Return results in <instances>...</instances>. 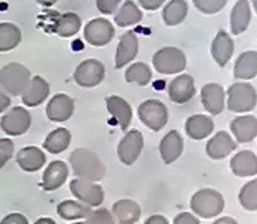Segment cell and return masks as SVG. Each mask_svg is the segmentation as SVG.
Returning a JSON list of instances; mask_svg holds the SVG:
<instances>
[{"instance_id": "cell-1", "label": "cell", "mask_w": 257, "mask_h": 224, "mask_svg": "<svg viewBox=\"0 0 257 224\" xmlns=\"http://www.w3.org/2000/svg\"><path fill=\"white\" fill-rule=\"evenodd\" d=\"M69 164L75 178L98 182L105 176V166L101 163L98 155L86 148L75 149L69 157Z\"/></svg>"}, {"instance_id": "cell-2", "label": "cell", "mask_w": 257, "mask_h": 224, "mask_svg": "<svg viewBox=\"0 0 257 224\" xmlns=\"http://www.w3.org/2000/svg\"><path fill=\"white\" fill-rule=\"evenodd\" d=\"M190 206L197 217L214 218L224 211V197L220 191L212 188H202L193 194Z\"/></svg>"}, {"instance_id": "cell-3", "label": "cell", "mask_w": 257, "mask_h": 224, "mask_svg": "<svg viewBox=\"0 0 257 224\" xmlns=\"http://www.w3.org/2000/svg\"><path fill=\"white\" fill-rule=\"evenodd\" d=\"M227 108L235 113H247L256 108L257 92L250 83H235L227 92Z\"/></svg>"}, {"instance_id": "cell-4", "label": "cell", "mask_w": 257, "mask_h": 224, "mask_svg": "<svg viewBox=\"0 0 257 224\" xmlns=\"http://www.w3.org/2000/svg\"><path fill=\"white\" fill-rule=\"evenodd\" d=\"M29 80L30 71L21 63H8L0 69V87L9 95H21Z\"/></svg>"}, {"instance_id": "cell-5", "label": "cell", "mask_w": 257, "mask_h": 224, "mask_svg": "<svg viewBox=\"0 0 257 224\" xmlns=\"http://www.w3.org/2000/svg\"><path fill=\"white\" fill-rule=\"evenodd\" d=\"M152 63L160 74H179L187 68V56L181 48L164 47L154 54Z\"/></svg>"}, {"instance_id": "cell-6", "label": "cell", "mask_w": 257, "mask_h": 224, "mask_svg": "<svg viewBox=\"0 0 257 224\" xmlns=\"http://www.w3.org/2000/svg\"><path fill=\"white\" fill-rule=\"evenodd\" d=\"M139 118L145 127L152 131H161L169 121L167 107L158 99L143 101L139 107Z\"/></svg>"}, {"instance_id": "cell-7", "label": "cell", "mask_w": 257, "mask_h": 224, "mask_svg": "<svg viewBox=\"0 0 257 224\" xmlns=\"http://www.w3.org/2000/svg\"><path fill=\"white\" fill-rule=\"evenodd\" d=\"M105 77V66L98 59L83 60L74 71V80L81 87H95L101 84Z\"/></svg>"}, {"instance_id": "cell-8", "label": "cell", "mask_w": 257, "mask_h": 224, "mask_svg": "<svg viewBox=\"0 0 257 224\" xmlns=\"http://www.w3.org/2000/svg\"><path fill=\"white\" fill-rule=\"evenodd\" d=\"M32 125V115L24 107L9 108L0 119V128L8 136H23Z\"/></svg>"}, {"instance_id": "cell-9", "label": "cell", "mask_w": 257, "mask_h": 224, "mask_svg": "<svg viewBox=\"0 0 257 224\" xmlns=\"http://www.w3.org/2000/svg\"><path fill=\"white\" fill-rule=\"evenodd\" d=\"M83 35L89 45L104 47L111 42L114 36V27L107 18H93L84 26Z\"/></svg>"}, {"instance_id": "cell-10", "label": "cell", "mask_w": 257, "mask_h": 224, "mask_svg": "<svg viewBox=\"0 0 257 224\" xmlns=\"http://www.w3.org/2000/svg\"><path fill=\"white\" fill-rule=\"evenodd\" d=\"M69 190H71L72 196L78 202H81L84 205H89L90 208L92 206H99L104 202V190L96 182L75 178L74 181H71Z\"/></svg>"}, {"instance_id": "cell-11", "label": "cell", "mask_w": 257, "mask_h": 224, "mask_svg": "<svg viewBox=\"0 0 257 224\" xmlns=\"http://www.w3.org/2000/svg\"><path fill=\"white\" fill-rule=\"evenodd\" d=\"M143 136L139 130L128 131L117 145V157L122 164L133 166L143 151Z\"/></svg>"}, {"instance_id": "cell-12", "label": "cell", "mask_w": 257, "mask_h": 224, "mask_svg": "<svg viewBox=\"0 0 257 224\" xmlns=\"http://www.w3.org/2000/svg\"><path fill=\"white\" fill-rule=\"evenodd\" d=\"M50 95V84L45 78L36 75L30 77L27 86L21 92V101L26 107H38L41 105Z\"/></svg>"}, {"instance_id": "cell-13", "label": "cell", "mask_w": 257, "mask_h": 224, "mask_svg": "<svg viewBox=\"0 0 257 224\" xmlns=\"http://www.w3.org/2000/svg\"><path fill=\"white\" fill-rule=\"evenodd\" d=\"M74 108H75V102L69 95L57 93L48 101L45 115L51 122H65L71 119V116L74 115Z\"/></svg>"}, {"instance_id": "cell-14", "label": "cell", "mask_w": 257, "mask_h": 224, "mask_svg": "<svg viewBox=\"0 0 257 224\" xmlns=\"http://www.w3.org/2000/svg\"><path fill=\"white\" fill-rule=\"evenodd\" d=\"M169 98L176 104H185L196 95L194 78L188 74H181L169 83Z\"/></svg>"}, {"instance_id": "cell-15", "label": "cell", "mask_w": 257, "mask_h": 224, "mask_svg": "<svg viewBox=\"0 0 257 224\" xmlns=\"http://www.w3.org/2000/svg\"><path fill=\"white\" fill-rule=\"evenodd\" d=\"M200 98H202V104H203L205 110L209 115L217 116V115H220L224 110L226 92H224L221 84H218V83H208V84H205L202 87Z\"/></svg>"}, {"instance_id": "cell-16", "label": "cell", "mask_w": 257, "mask_h": 224, "mask_svg": "<svg viewBox=\"0 0 257 224\" xmlns=\"http://www.w3.org/2000/svg\"><path fill=\"white\" fill-rule=\"evenodd\" d=\"M235 51V42L233 38L226 30H218L217 36L214 38L211 44V54L218 66L224 68L229 60L232 59Z\"/></svg>"}, {"instance_id": "cell-17", "label": "cell", "mask_w": 257, "mask_h": 224, "mask_svg": "<svg viewBox=\"0 0 257 224\" xmlns=\"http://www.w3.org/2000/svg\"><path fill=\"white\" fill-rule=\"evenodd\" d=\"M139 54V39L133 30H128L122 35L117 50H116V68H123L130 62H133Z\"/></svg>"}, {"instance_id": "cell-18", "label": "cell", "mask_w": 257, "mask_h": 224, "mask_svg": "<svg viewBox=\"0 0 257 224\" xmlns=\"http://www.w3.org/2000/svg\"><path fill=\"white\" fill-rule=\"evenodd\" d=\"M107 110L114 118V121L119 124L122 131H126L133 121V108L128 101H125L122 96L110 95L105 98Z\"/></svg>"}, {"instance_id": "cell-19", "label": "cell", "mask_w": 257, "mask_h": 224, "mask_svg": "<svg viewBox=\"0 0 257 224\" xmlns=\"http://www.w3.org/2000/svg\"><path fill=\"white\" fill-rule=\"evenodd\" d=\"M236 146L238 145L233 142L229 133L220 131L214 137H211L209 142L206 143V154L212 160H223L229 157L236 149Z\"/></svg>"}, {"instance_id": "cell-20", "label": "cell", "mask_w": 257, "mask_h": 224, "mask_svg": "<svg viewBox=\"0 0 257 224\" xmlns=\"http://www.w3.org/2000/svg\"><path fill=\"white\" fill-rule=\"evenodd\" d=\"M184 152V139L181 133L176 130H172L167 133L160 143V154L164 161V164H172L175 163Z\"/></svg>"}, {"instance_id": "cell-21", "label": "cell", "mask_w": 257, "mask_h": 224, "mask_svg": "<svg viewBox=\"0 0 257 224\" xmlns=\"http://www.w3.org/2000/svg\"><path fill=\"white\" fill-rule=\"evenodd\" d=\"M68 175H69V170L63 161H53L48 164V167L45 169L42 175L41 188L44 191H54L60 188L65 184Z\"/></svg>"}, {"instance_id": "cell-22", "label": "cell", "mask_w": 257, "mask_h": 224, "mask_svg": "<svg viewBox=\"0 0 257 224\" xmlns=\"http://www.w3.org/2000/svg\"><path fill=\"white\" fill-rule=\"evenodd\" d=\"M15 158H17V164L20 166V169L24 170V172H29V173L41 170L44 167L45 161H47L45 154L36 146L23 148L21 151L17 152Z\"/></svg>"}, {"instance_id": "cell-23", "label": "cell", "mask_w": 257, "mask_h": 224, "mask_svg": "<svg viewBox=\"0 0 257 224\" xmlns=\"http://www.w3.org/2000/svg\"><path fill=\"white\" fill-rule=\"evenodd\" d=\"M233 175L239 178H253L257 175V157L251 151H241L230 160Z\"/></svg>"}, {"instance_id": "cell-24", "label": "cell", "mask_w": 257, "mask_h": 224, "mask_svg": "<svg viewBox=\"0 0 257 224\" xmlns=\"http://www.w3.org/2000/svg\"><path fill=\"white\" fill-rule=\"evenodd\" d=\"M230 130L239 143H250L257 136V119L254 116H238L230 122Z\"/></svg>"}, {"instance_id": "cell-25", "label": "cell", "mask_w": 257, "mask_h": 224, "mask_svg": "<svg viewBox=\"0 0 257 224\" xmlns=\"http://www.w3.org/2000/svg\"><path fill=\"white\" fill-rule=\"evenodd\" d=\"M142 208L131 199H120L113 205V217L119 224H136L140 220Z\"/></svg>"}, {"instance_id": "cell-26", "label": "cell", "mask_w": 257, "mask_h": 224, "mask_svg": "<svg viewBox=\"0 0 257 224\" xmlns=\"http://www.w3.org/2000/svg\"><path fill=\"white\" fill-rule=\"evenodd\" d=\"M214 121L206 115H194L185 122V133L193 140H203L214 131Z\"/></svg>"}, {"instance_id": "cell-27", "label": "cell", "mask_w": 257, "mask_h": 224, "mask_svg": "<svg viewBox=\"0 0 257 224\" xmlns=\"http://www.w3.org/2000/svg\"><path fill=\"white\" fill-rule=\"evenodd\" d=\"M251 21V8L248 0H238L230 12V29L233 35L244 33Z\"/></svg>"}, {"instance_id": "cell-28", "label": "cell", "mask_w": 257, "mask_h": 224, "mask_svg": "<svg viewBox=\"0 0 257 224\" xmlns=\"http://www.w3.org/2000/svg\"><path fill=\"white\" fill-rule=\"evenodd\" d=\"M235 78L238 80H251L257 75V51L250 50L242 53L235 63L233 71Z\"/></svg>"}, {"instance_id": "cell-29", "label": "cell", "mask_w": 257, "mask_h": 224, "mask_svg": "<svg viewBox=\"0 0 257 224\" xmlns=\"http://www.w3.org/2000/svg\"><path fill=\"white\" fill-rule=\"evenodd\" d=\"M81 29V18L74 12H66L59 15V18L54 21L53 32L60 38H69L78 33Z\"/></svg>"}, {"instance_id": "cell-30", "label": "cell", "mask_w": 257, "mask_h": 224, "mask_svg": "<svg viewBox=\"0 0 257 224\" xmlns=\"http://www.w3.org/2000/svg\"><path fill=\"white\" fill-rule=\"evenodd\" d=\"M71 145V133L66 128H56L53 130L44 140V149L50 154H62Z\"/></svg>"}, {"instance_id": "cell-31", "label": "cell", "mask_w": 257, "mask_h": 224, "mask_svg": "<svg viewBox=\"0 0 257 224\" xmlns=\"http://www.w3.org/2000/svg\"><path fill=\"white\" fill-rule=\"evenodd\" d=\"M142 20H143V12L133 0H126L116 11V15H114V23L119 27L134 26V24H139Z\"/></svg>"}, {"instance_id": "cell-32", "label": "cell", "mask_w": 257, "mask_h": 224, "mask_svg": "<svg viewBox=\"0 0 257 224\" xmlns=\"http://www.w3.org/2000/svg\"><path fill=\"white\" fill-rule=\"evenodd\" d=\"M188 15V3L185 0H170L163 9V20L167 26L181 24Z\"/></svg>"}, {"instance_id": "cell-33", "label": "cell", "mask_w": 257, "mask_h": 224, "mask_svg": "<svg viewBox=\"0 0 257 224\" xmlns=\"http://www.w3.org/2000/svg\"><path fill=\"white\" fill-rule=\"evenodd\" d=\"M90 206L77 200H63L57 205V214L63 220H81L90 212Z\"/></svg>"}, {"instance_id": "cell-34", "label": "cell", "mask_w": 257, "mask_h": 224, "mask_svg": "<svg viewBox=\"0 0 257 224\" xmlns=\"http://www.w3.org/2000/svg\"><path fill=\"white\" fill-rule=\"evenodd\" d=\"M21 42V30L17 24L0 23V53L11 51Z\"/></svg>"}, {"instance_id": "cell-35", "label": "cell", "mask_w": 257, "mask_h": 224, "mask_svg": "<svg viewBox=\"0 0 257 224\" xmlns=\"http://www.w3.org/2000/svg\"><path fill=\"white\" fill-rule=\"evenodd\" d=\"M125 80L128 83H134V84H139V86H146L152 80V71H151L149 65H146L143 62H137V63H133L126 69Z\"/></svg>"}, {"instance_id": "cell-36", "label": "cell", "mask_w": 257, "mask_h": 224, "mask_svg": "<svg viewBox=\"0 0 257 224\" xmlns=\"http://www.w3.org/2000/svg\"><path fill=\"white\" fill-rule=\"evenodd\" d=\"M241 206L247 211H257V181H250L241 188L239 193Z\"/></svg>"}, {"instance_id": "cell-37", "label": "cell", "mask_w": 257, "mask_h": 224, "mask_svg": "<svg viewBox=\"0 0 257 224\" xmlns=\"http://www.w3.org/2000/svg\"><path fill=\"white\" fill-rule=\"evenodd\" d=\"M193 3L202 14L211 15L220 12L227 5V0H193Z\"/></svg>"}, {"instance_id": "cell-38", "label": "cell", "mask_w": 257, "mask_h": 224, "mask_svg": "<svg viewBox=\"0 0 257 224\" xmlns=\"http://www.w3.org/2000/svg\"><path fill=\"white\" fill-rule=\"evenodd\" d=\"M83 224H116V221L110 211L96 209V211H90L86 215V220Z\"/></svg>"}, {"instance_id": "cell-39", "label": "cell", "mask_w": 257, "mask_h": 224, "mask_svg": "<svg viewBox=\"0 0 257 224\" xmlns=\"http://www.w3.org/2000/svg\"><path fill=\"white\" fill-rule=\"evenodd\" d=\"M14 142L11 139H0V169L12 158Z\"/></svg>"}, {"instance_id": "cell-40", "label": "cell", "mask_w": 257, "mask_h": 224, "mask_svg": "<svg viewBox=\"0 0 257 224\" xmlns=\"http://www.w3.org/2000/svg\"><path fill=\"white\" fill-rule=\"evenodd\" d=\"M122 0H96V8L101 14L110 15L117 11Z\"/></svg>"}, {"instance_id": "cell-41", "label": "cell", "mask_w": 257, "mask_h": 224, "mask_svg": "<svg viewBox=\"0 0 257 224\" xmlns=\"http://www.w3.org/2000/svg\"><path fill=\"white\" fill-rule=\"evenodd\" d=\"M173 224H200L199 218L190 212H181L175 217Z\"/></svg>"}, {"instance_id": "cell-42", "label": "cell", "mask_w": 257, "mask_h": 224, "mask_svg": "<svg viewBox=\"0 0 257 224\" xmlns=\"http://www.w3.org/2000/svg\"><path fill=\"white\" fill-rule=\"evenodd\" d=\"M0 224H29L27 218L23 215V214H18V212H14V214H9L6 215Z\"/></svg>"}, {"instance_id": "cell-43", "label": "cell", "mask_w": 257, "mask_h": 224, "mask_svg": "<svg viewBox=\"0 0 257 224\" xmlns=\"http://www.w3.org/2000/svg\"><path fill=\"white\" fill-rule=\"evenodd\" d=\"M139 5L146 9V11H157L161 8V5H164L167 0H137Z\"/></svg>"}, {"instance_id": "cell-44", "label": "cell", "mask_w": 257, "mask_h": 224, "mask_svg": "<svg viewBox=\"0 0 257 224\" xmlns=\"http://www.w3.org/2000/svg\"><path fill=\"white\" fill-rule=\"evenodd\" d=\"M11 105V98L8 96V93L0 87V113H3L6 108H9Z\"/></svg>"}, {"instance_id": "cell-45", "label": "cell", "mask_w": 257, "mask_h": 224, "mask_svg": "<svg viewBox=\"0 0 257 224\" xmlns=\"http://www.w3.org/2000/svg\"><path fill=\"white\" fill-rule=\"evenodd\" d=\"M145 224H169V220L166 218V217H163V215H152V217H149Z\"/></svg>"}, {"instance_id": "cell-46", "label": "cell", "mask_w": 257, "mask_h": 224, "mask_svg": "<svg viewBox=\"0 0 257 224\" xmlns=\"http://www.w3.org/2000/svg\"><path fill=\"white\" fill-rule=\"evenodd\" d=\"M212 224H238V221L232 217H221V218L215 220Z\"/></svg>"}, {"instance_id": "cell-47", "label": "cell", "mask_w": 257, "mask_h": 224, "mask_svg": "<svg viewBox=\"0 0 257 224\" xmlns=\"http://www.w3.org/2000/svg\"><path fill=\"white\" fill-rule=\"evenodd\" d=\"M33 224H57L53 218H48V217H44V218H39L36 220Z\"/></svg>"}, {"instance_id": "cell-48", "label": "cell", "mask_w": 257, "mask_h": 224, "mask_svg": "<svg viewBox=\"0 0 257 224\" xmlns=\"http://www.w3.org/2000/svg\"><path fill=\"white\" fill-rule=\"evenodd\" d=\"M36 2L42 6H53L57 0H36Z\"/></svg>"}, {"instance_id": "cell-49", "label": "cell", "mask_w": 257, "mask_h": 224, "mask_svg": "<svg viewBox=\"0 0 257 224\" xmlns=\"http://www.w3.org/2000/svg\"><path fill=\"white\" fill-rule=\"evenodd\" d=\"M74 224H83V223H74Z\"/></svg>"}]
</instances>
